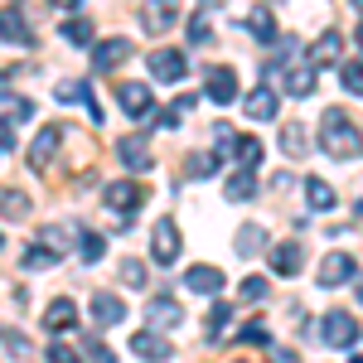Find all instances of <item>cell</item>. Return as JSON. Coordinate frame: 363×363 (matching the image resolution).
<instances>
[{"label":"cell","instance_id":"cell-1","mask_svg":"<svg viewBox=\"0 0 363 363\" xmlns=\"http://www.w3.org/2000/svg\"><path fill=\"white\" fill-rule=\"evenodd\" d=\"M320 150L335 155V160H354V155H363V131L339 107H330L320 116Z\"/></svg>","mask_w":363,"mask_h":363},{"label":"cell","instance_id":"cell-2","mask_svg":"<svg viewBox=\"0 0 363 363\" xmlns=\"http://www.w3.org/2000/svg\"><path fill=\"white\" fill-rule=\"evenodd\" d=\"M320 339H325V349H349V344H359V320L349 310H325Z\"/></svg>","mask_w":363,"mask_h":363},{"label":"cell","instance_id":"cell-3","mask_svg":"<svg viewBox=\"0 0 363 363\" xmlns=\"http://www.w3.org/2000/svg\"><path fill=\"white\" fill-rule=\"evenodd\" d=\"M107 208H112V213H121V218H126V223H131V218H136L140 213V203H145V189H140L136 179H116V184H107Z\"/></svg>","mask_w":363,"mask_h":363},{"label":"cell","instance_id":"cell-4","mask_svg":"<svg viewBox=\"0 0 363 363\" xmlns=\"http://www.w3.org/2000/svg\"><path fill=\"white\" fill-rule=\"evenodd\" d=\"M116 160L131 169V174H145V169L155 165V155H150V136H145V131L121 136V140H116Z\"/></svg>","mask_w":363,"mask_h":363},{"label":"cell","instance_id":"cell-5","mask_svg":"<svg viewBox=\"0 0 363 363\" xmlns=\"http://www.w3.org/2000/svg\"><path fill=\"white\" fill-rule=\"evenodd\" d=\"M179 20V0H140V25L145 34H169Z\"/></svg>","mask_w":363,"mask_h":363},{"label":"cell","instance_id":"cell-6","mask_svg":"<svg viewBox=\"0 0 363 363\" xmlns=\"http://www.w3.org/2000/svg\"><path fill=\"white\" fill-rule=\"evenodd\" d=\"M179 247H184V242H179V228L169 223V218H160L155 233H150V257H155L160 267H169V262H179Z\"/></svg>","mask_w":363,"mask_h":363},{"label":"cell","instance_id":"cell-7","mask_svg":"<svg viewBox=\"0 0 363 363\" xmlns=\"http://www.w3.org/2000/svg\"><path fill=\"white\" fill-rule=\"evenodd\" d=\"M354 272H359V262H354L349 252H330V257L320 262V286H325V291L349 286V281H354Z\"/></svg>","mask_w":363,"mask_h":363},{"label":"cell","instance_id":"cell-8","mask_svg":"<svg viewBox=\"0 0 363 363\" xmlns=\"http://www.w3.org/2000/svg\"><path fill=\"white\" fill-rule=\"evenodd\" d=\"M126 58H131V39H97V44H92V68H97V73H112Z\"/></svg>","mask_w":363,"mask_h":363},{"label":"cell","instance_id":"cell-9","mask_svg":"<svg viewBox=\"0 0 363 363\" xmlns=\"http://www.w3.org/2000/svg\"><path fill=\"white\" fill-rule=\"evenodd\" d=\"M0 39H5V44H20V49L34 44L29 20H25V10H20V5H5V10H0Z\"/></svg>","mask_w":363,"mask_h":363},{"label":"cell","instance_id":"cell-10","mask_svg":"<svg viewBox=\"0 0 363 363\" xmlns=\"http://www.w3.org/2000/svg\"><path fill=\"white\" fill-rule=\"evenodd\" d=\"M203 78H208V83H203V92H208V102H218V107H228V102H238V73H233V68H208Z\"/></svg>","mask_w":363,"mask_h":363},{"label":"cell","instance_id":"cell-11","mask_svg":"<svg viewBox=\"0 0 363 363\" xmlns=\"http://www.w3.org/2000/svg\"><path fill=\"white\" fill-rule=\"evenodd\" d=\"M145 63H150V73H155L160 83H179V78H184V68H189L179 49H155V54L145 58Z\"/></svg>","mask_w":363,"mask_h":363},{"label":"cell","instance_id":"cell-12","mask_svg":"<svg viewBox=\"0 0 363 363\" xmlns=\"http://www.w3.org/2000/svg\"><path fill=\"white\" fill-rule=\"evenodd\" d=\"M242 112L252 116V121H277V112H281V102H277V92L262 83V87H252L247 97H242Z\"/></svg>","mask_w":363,"mask_h":363},{"label":"cell","instance_id":"cell-13","mask_svg":"<svg viewBox=\"0 0 363 363\" xmlns=\"http://www.w3.org/2000/svg\"><path fill=\"white\" fill-rule=\"evenodd\" d=\"M116 102H121V112H126V116H150V112H155L150 87H145V83H121V87H116Z\"/></svg>","mask_w":363,"mask_h":363},{"label":"cell","instance_id":"cell-14","mask_svg":"<svg viewBox=\"0 0 363 363\" xmlns=\"http://www.w3.org/2000/svg\"><path fill=\"white\" fill-rule=\"evenodd\" d=\"M131 349H136L145 363H160V359H169V354H174V349H169V339L155 335V330H136V335H131Z\"/></svg>","mask_w":363,"mask_h":363},{"label":"cell","instance_id":"cell-15","mask_svg":"<svg viewBox=\"0 0 363 363\" xmlns=\"http://www.w3.org/2000/svg\"><path fill=\"white\" fill-rule=\"evenodd\" d=\"M301 267H306V247H301V242L272 247V272H277V277H301Z\"/></svg>","mask_w":363,"mask_h":363},{"label":"cell","instance_id":"cell-16","mask_svg":"<svg viewBox=\"0 0 363 363\" xmlns=\"http://www.w3.org/2000/svg\"><path fill=\"white\" fill-rule=\"evenodd\" d=\"M339 49H344V34L325 29V34L310 44V68H330V63H339Z\"/></svg>","mask_w":363,"mask_h":363},{"label":"cell","instance_id":"cell-17","mask_svg":"<svg viewBox=\"0 0 363 363\" xmlns=\"http://www.w3.org/2000/svg\"><path fill=\"white\" fill-rule=\"evenodd\" d=\"M184 286H189V291H199V296H218L228 281H223V272H218V267H203V262H199V267H189Z\"/></svg>","mask_w":363,"mask_h":363},{"label":"cell","instance_id":"cell-18","mask_svg":"<svg viewBox=\"0 0 363 363\" xmlns=\"http://www.w3.org/2000/svg\"><path fill=\"white\" fill-rule=\"evenodd\" d=\"M54 97H58V102H83L87 121H102V107H97V97H92V87H87V83H58Z\"/></svg>","mask_w":363,"mask_h":363},{"label":"cell","instance_id":"cell-19","mask_svg":"<svg viewBox=\"0 0 363 363\" xmlns=\"http://www.w3.org/2000/svg\"><path fill=\"white\" fill-rule=\"evenodd\" d=\"M92 320H97L102 330H107V325H121V320H126V306L116 301L112 291H97V296H92Z\"/></svg>","mask_w":363,"mask_h":363},{"label":"cell","instance_id":"cell-20","mask_svg":"<svg viewBox=\"0 0 363 363\" xmlns=\"http://www.w3.org/2000/svg\"><path fill=\"white\" fill-rule=\"evenodd\" d=\"M54 155H58V126H44V131L34 136V145H29V165H34V169H49Z\"/></svg>","mask_w":363,"mask_h":363},{"label":"cell","instance_id":"cell-21","mask_svg":"<svg viewBox=\"0 0 363 363\" xmlns=\"http://www.w3.org/2000/svg\"><path fill=\"white\" fill-rule=\"evenodd\" d=\"M247 34H252V39H262V44H277V20H272L267 5H257V10L247 15Z\"/></svg>","mask_w":363,"mask_h":363},{"label":"cell","instance_id":"cell-22","mask_svg":"<svg viewBox=\"0 0 363 363\" xmlns=\"http://www.w3.org/2000/svg\"><path fill=\"white\" fill-rule=\"evenodd\" d=\"M286 92H291V97H310V92H315V68H306V63H296V68H286Z\"/></svg>","mask_w":363,"mask_h":363},{"label":"cell","instance_id":"cell-23","mask_svg":"<svg viewBox=\"0 0 363 363\" xmlns=\"http://www.w3.org/2000/svg\"><path fill=\"white\" fill-rule=\"evenodd\" d=\"M145 315H150V325H165V330H174V325H179V320H184V310L174 306V301H169V296H155V301H150V310H145Z\"/></svg>","mask_w":363,"mask_h":363},{"label":"cell","instance_id":"cell-24","mask_svg":"<svg viewBox=\"0 0 363 363\" xmlns=\"http://www.w3.org/2000/svg\"><path fill=\"white\" fill-rule=\"evenodd\" d=\"M44 320H49V330H73V325H78V310H73L68 296H58L54 306L44 310Z\"/></svg>","mask_w":363,"mask_h":363},{"label":"cell","instance_id":"cell-25","mask_svg":"<svg viewBox=\"0 0 363 363\" xmlns=\"http://www.w3.org/2000/svg\"><path fill=\"white\" fill-rule=\"evenodd\" d=\"M233 160H238L242 169H257L262 165V140L257 136H238L233 140Z\"/></svg>","mask_w":363,"mask_h":363},{"label":"cell","instance_id":"cell-26","mask_svg":"<svg viewBox=\"0 0 363 363\" xmlns=\"http://www.w3.org/2000/svg\"><path fill=\"white\" fill-rule=\"evenodd\" d=\"M306 199H310V208H320V213H330L339 199H335V189L325 184V179H306Z\"/></svg>","mask_w":363,"mask_h":363},{"label":"cell","instance_id":"cell-27","mask_svg":"<svg viewBox=\"0 0 363 363\" xmlns=\"http://www.w3.org/2000/svg\"><path fill=\"white\" fill-rule=\"evenodd\" d=\"M228 199H233V203H247V199H257V179H252V169H238V174L228 179Z\"/></svg>","mask_w":363,"mask_h":363},{"label":"cell","instance_id":"cell-28","mask_svg":"<svg viewBox=\"0 0 363 363\" xmlns=\"http://www.w3.org/2000/svg\"><path fill=\"white\" fill-rule=\"evenodd\" d=\"M233 247H238V257H257V252L267 247V233H262L257 223H247L242 233H238V242H233Z\"/></svg>","mask_w":363,"mask_h":363},{"label":"cell","instance_id":"cell-29","mask_svg":"<svg viewBox=\"0 0 363 363\" xmlns=\"http://www.w3.org/2000/svg\"><path fill=\"white\" fill-rule=\"evenodd\" d=\"M58 39H68V44H92V20H63L58 25Z\"/></svg>","mask_w":363,"mask_h":363},{"label":"cell","instance_id":"cell-30","mask_svg":"<svg viewBox=\"0 0 363 363\" xmlns=\"http://www.w3.org/2000/svg\"><path fill=\"white\" fill-rule=\"evenodd\" d=\"M78 257H83V262H102V257H107V238L87 228L83 238H78Z\"/></svg>","mask_w":363,"mask_h":363},{"label":"cell","instance_id":"cell-31","mask_svg":"<svg viewBox=\"0 0 363 363\" xmlns=\"http://www.w3.org/2000/svg\"><path fill=\"white\" fill-rule=\"evenodd\" d=\"M281 150L286 155H306V126L301 121H286L281 126Z\"/></svg>","mask_w":363,"mask_h":363},{"label":"cell","instance_id":"cell-32","mask_svg":"<svg viewBox=\"0 0 363 363\" xmlns=\"http://www.w3.org/2000/svg\"><path fill=\"white\" fill-rule=\"evenodd\" d=\"M228 320H233V306H228V301H213V306H208V325H203V335L218 339L228 330Z\"/></svg>","mask_w":363,"mask_h":363},{"label":"cell","instance_id":"cell-33","mask_svg":"<svg viewBox=\"0 0 363 363\" xmlns=\"http://www.w3.org/2000/svg\"><path fill=\"white\" fill-rule=\"evenodd\" d=\"M339 83H344L349 97H363V58H354V63H344V68H339Z\"/></svg>","mask_w":363,"mask_h":363},{"label":"cell","instance_id":"cell-34","mask_svg":"<svg viewBox=\"0 0 363 363\" xmlns=\"http://www.w3.org/2000/svg\"><path fill=\"white\" fill-rule=\"evenodd\" d=\"M0 213H10V218H29V199L20 189H0Z\"/></svg>","mask_w":363,"mask_h":363},{"label":"cell","instance_id":"cell-35","mask_svg":"<svg viewBox=\"0 0 363 363\" xmlns=\"http://www.w3.org/2000/svg\"><path fill=\"white\" fill-rule=\"evenodd\" d=\"M83 363H116L112 344H107V339H87V354H83Z\"/></svg>","mask_w":363,"mask_h":363},{"label":"cell","instance_id":"cell-36","mask_svg":"<svg viewBox=\"0 0 363 363\" xmlns=\"http://www.w3.org/2000/svg\"><path fill=\"white\" fill-rule=\"evenodd\" d=\"M121 281H126L131 291H140V286H145V262H136V257H126V262H121Z\"/></svg>","mask_w":363,"mask_h":363},{"label":"cell","instance_id":"cell-37","mask_svg":"<svg viewBox=\"0 0 363 363\" xmlns=\"http://www.w3.org/2000/svg\"><path fill=\"white\" fill-rule=\"evenodd\" d=\"M238 344H272V330H267L262 320H252V325L238 330Z\"/></svg>","mask_w":363,"mask_h":363},{"label":"cell","instance_id":"cell-38","mask_svg":"<svg viewBox=\"0 0 363 363\" xmlns=\"http://www.w3.org/2000/svg\"><path fill=\"white\" fill-rule=\"evenodd\" d=\"M0 112H15L10 121H25V116L34 112V107H29L25 97H10V92H0Z\"/></svg>","mask_w":363,"mask_h":363},{"label":"cell","instance_id":"cell-39","mask_svg":"<svg viewBox=\"0 0 363 363\" xmlns=\"http://www.w3.org/2000/svg\"><path fill=\"white\" fill-rule=\"evenodd\" d=\"M25 267H29V272H44V267L54 272V267H58V257H54V252H49V247H34V252H29V257H25Z\"/></svg>","mask_w":363,"mask_h":363},{"label":"cell","instance_id":"cell-40","mask_svg":"<svg viewBox=\"0 0 363 363\" xmlns=\"http://www.w3.org/2000/svg\"><path fill=\"white\" fill-rule=\"evenodd\" d=\"M208 39H213V25H208L203 15H194V20H189V44H199V49H203Z\"/></svg>","mask_w":363,"mask_h":363},{"label":"cell","instance_id":"cell-41","mask_svg":"<svg viewBox=\"0 0 363 363\" xmlns=\"http://www.w3.org/2000/svg\"><path fill=\"white\" fill-rule=\"evenodd\" d=\"M189 174H194V179H208V174H218V155H194V160H189Z\"/></svg>","mask_w":363,"mask_h":363},{"label":"cell","instance_id":"cell-42","mask_svg":"<svg viewBox=\"0 0 363 363\" xmlns=\"http://www.w3.org/2000/svg\"><path fill=\"white\" fill-rule=\"evenodd\" d=\"M44 354H49V363H83V354H78L73 344H49Z\"/></svg>","mask_w":363,"mask_h":363},{"label":"cell","instance_id":"cell-43","mask_svg":"<svg viewBox=\"0 0 363 363\" xmlns=\"http://www.w3.org/2000/svg\"><path fill=\"white\" fill-rule=\"evenodd\" d=\"M267 291H272V286H267L262 277H247V281H242V301H267Z\"/></svg>","mask_w":363,"mask_h":363},{"label":"cell","instance_id":"cell-44","mask_svg":"<svg viewBox=\"0 0 363 363\" xmlns=\"http://www.w3.org/2000/svg\"><path fill=\"white\" fill-rule=\"evenodd\" d=\"M68 228H44V247L54 252V257H63V247H68V238H63Z\"/></svg>","mask_w":363,"mask_h":363},{"label":"cell","instance_id":"cell-45","mask_svg":"<svg viewBox=\"0 0 363 363\" xmlns=\"http://www.w3.org/2000/svg\"><path fill=\"white\" fill-rule=\"evenodd\" d=\"M0 150H15V121L0 116Z\"/></svg>","mask_w":363,"mask_h":363},{"label":"cell","instance_id":"cell-46","mask_svg":"<svg viewBox=\"0 0 363 363\" xmlns=\"http://www.w3.org/2000/svg\"><path fill=\"white\" fill-rule=\"evenodd\" d=\"M272 363H301V354H296V349H281V344H272Z\"/></svg>","mask_w":363,"mask_h":363},{"label":"cell","instance_id":"cell-47","mask_svg":"<svg viewBox=\"0 0 363 363\" xmlns=\"http://www.w3.org/2000/svg\"><path fill=\"white\" fill-rule=\"evenodd\" d=\"M49 5H58V10H73V5H83V0H49Z\"/></svg>","mask_w":363,"mask_h":363},{"label":"cell","instance_id":"cell-48","mask_svg":"<svg viewBox=\"0 0 363 363\" xmlns=\"http://www.w3.org/2000/svg\"><path fill=\"white\" fill-rule=\"evenodd\" d=\"M354 218H363V199H359V203H354Z\"/></svg>","mask_w":363,"mask_h":363},{"label":"cell","instance_id":"cell-49","mask_svg":"<svg viewBox=\"0 0 363 363\" xmlns=\"http://www.w3.org/2000/svg\"><path fill=\"white\" fill-rule=\"evenodd\" d=\"M359 306H363V272H359Z\"/></svg>","mask_w":363,"mask_h":363},{"label":"cell","instance_id":"cell-50","mask_svg":"<svg viewBox=\"0 0 363 363\" xmlns=\"http://www.w3.org/2000/svg\"><path fill=\"white\" fill-rule=\"evenodd\" d=\"M349 5H354V10H359V15H363V0H349Z\"/></svg>","mask_w":363,"mask_h":363},{"label":"cell","instance_id":"cell-51","mask_svg":"<svg viewBox=\"0 0 363 363\" xmlns=\"http://www.w3.org/2000/svg\"><path fill=\"white\" fill-rule=\"evenodd\" d=\"M359 49H363V25H359Z\"/></svg>","mask_w":363,"mask_h":363},{"label":"cell","instance_id":"cell-52","mask_svg":"<svg viewBox=\"0 0 363 363\" xmlns=\"http://www.w3.org/2000/svg\"><path fill=\"white\" fill-rule=\"evenodd\" d=\"M349 363H363V359H349Z\"/></svg>","mask_w":363,"mask_h":363},{"label":"cell","instance_id":"cell-53","mask_svg":"<svg viewBox=\"0 0 363 363\" xmlns=\"http://www.w3.org/2000/svg\"><path fill=\"white\" fill-rule=\"evenodd\" d=\"M0 242H5V238H0Z\"/></svg>","mask_w":363,"mask_h":363},{"label":"cell","instance_id":"cell-54","mask_svg":"<svg viewBox=\"0 0 363 363\" xmlns=\"http://www.w3.org/2000/svg\"><path fill=\"white\" fill-rule=\"evenodd\" d=\"M238 363H242V359H238Z\"/></svg>","mask_w":363,"mask_h":363}]
</instances>
